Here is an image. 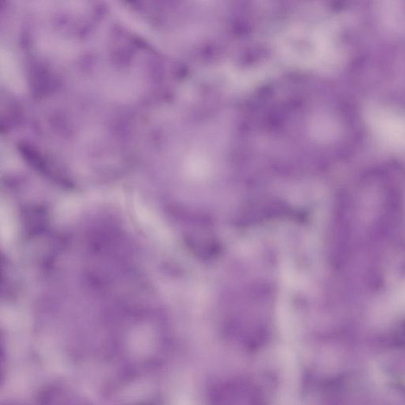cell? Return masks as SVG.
<instances>
[{
	"mask_svg": "<svg viewBox=\"0 0 405 405\" xmlns=\"http://www.w3.org/2000/svg\"><path fill=\"white\" fill-rule=\"evenodd\" d=\"M1 78L10 88L19 91L23 87V81L17 62L12 53L7 49L1 51Z\"/></svg>",
	"mask_w": 405,
	"mask_h": 405,
	"instance_id": "cell-1",
	"label": "cell"
}]
</instances>
